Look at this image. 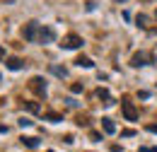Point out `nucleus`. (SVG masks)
I'll return each mask as SVG.
<instances>
[{"label": "nucleus", "instance_id": "nucleus-9", "mask_svg": "<svg viewBox=\"0 0 157 152\" xmlns=\"http://www.w3.org/2000/svg\"><path fill=\"white\" fill-rule=\"evenodd\" d=\"M22 145H27V147H39V138H22Z\"/></svg>", "mask_w": 157, "mask_h": 152}, {"label": "nucleus", "instance_id": "nucleus-1", "mask_svg": "<svg viewBox=\"0 0 157 152\" xmlns=\"http://www.w3.org/2000/svg\"><path fill=\"white\" fill-rule=\"evenodd\" d=\"M39 29H41L39 22H29V24L22 29V36L27 39V41H36V39H39Z\"/></svg>", "mask_w": 157, "mask_h": 152}, {"label": "nucleus", "instance_id": "nucleus-4", "mask_svg": "<svg viewBox=\"0 0 157 152\" xmlns=\"http://www.w3.org/2000/svg\"><path fill=\"white\" fill-rule=\"evenodd\" d=\"M121 106H123V116H126V121H136V118H138V111H136V106H133V101L123 99Z\"/></svg>", "mask_w": 157, "mask_h": 152}, {"label": "nucleus", "instance_id": "nucleus-6", "mask_svg": "<svg viewBox=\"0 0 157 152\" xmlns=\"http://www.w3.org/2000/svg\"><path fill=\"white\" fill-rule=\"evenodd\" d=\"M34 92H39V94H46V82L41 80V77H32V85H29Z\"/></svg>", "mask_w": 157, "mask_h": 152}, {"label": "nucleus", "instance_id": "nucleus-8", "mask_svg": "<svg viewBox=\"0 0 157 152\" xmlns=\"http://www.w3.org/2000/svg\"><path fill=\"white\" fill-rule=\"evenodd\" d=\"M75 63H78L80 68H92V65H94V63H92V58H87V56H80Z\"/></svg>", "mask_w": 157, "mask_h": 152}, {"label": "nucleus", "instance_id": "nucleus-14", "mask_svg": "<svg viewBox=\"0 0 157 152\" xmlns=\"http://www.w3.org/2000/svg\"><path fill=\"white\" fill-rule=\"evenodd\" d=\"M138 152H157V147H140Z\"/></svg>", "mask_w": 157, "mask_h": 152}, {"label": "nucleus", "instance_id": "nucleus-13", "mask_svg": "<svg viewBox=\"0 0 157 152\" xmlns=\"http://www.w3.org/2000/svg\"><path fill=\"white\" fill-rule=\"evenodd\" d=\"M20 126H22V128H27V126H32V121H29V118H20Z\"/></svg>", "mask_w": 157, "mask_h": 152}, {"label": "nucleus", "instance_id": "nucleus-12", "mask_svg": "<svg viewBox=\"0 0 157 152\" xmlns=\"http://www.w3.org/2000/svg\"><path fill=\"white\" fill-rule=\"evenodd\" d=\"M27 109H29V111H39V104H34V101H29V104H27Z\"/></svg>", "mask_w": 157, "mask_h": 152}, {"label": "nucleus", "instance_id": "nucleus-11", "mask_svg": "<svg viewBox=\"0 0 157 152\" xmlns=\"http://www.w3.org/2000/svg\"><path fill=\"white\" fill-rule=\"evenodd\" d=\"M51 70H53V73H56V75H58V77H65V68H56V65H53Z\"/></svg>", "mask_w": 157, "mask_h": 152}, {"label": "nucleus", "instance_id": "nucleus-5", "mask_svg": "<svg viewBox=\"0 0 157 152\" xmlns=\"http://www.w3.org/2000/svg\"><path fill=\"white\" fill-rule=\"evenodd\" d=\"M147 63H152V56H147V53H136V56L131 58V65H133V68L147 65Z\"/></svg>", "mask_w": 157, "mask_h": 152}, {"label": "nucleus", "instance_id": "nucleus-15", "mask_svg": "<svg viewBox=\"0 0 157 152\" xmlns=\"http://www.w3.org/2000/svg\"><path fill=\"white\" fill-rule=\"evenodd\" d=\"M147 131H150V133H157V126H147Z\"/></svg>", "mask_w": 157, "mask_h": 152}, {"label": "nucleus", "instance_id": "nucleus-16", "mask_svg": "<svg viewBox=\"0 0 157 152\" xmlns=\"http://www.w3.org/2000/svg\"><path fill=\"white\" fill-rule=\"evenodd\" d=\"M116 2H123V0H116Z\"/></svg>", "mask_w": 157, "mask_h": 152}, {"label": "nucleus", "instance_id": "nucleus-2", "mask_svg": "<svg viewBox=\"0 0 157 152\" xmlns=\"http://www.w3.org/2000/svg\"><path fill=\"white\" fill-rule=\"evenodd\" d=\"M56 39V29H51V27H44L41 24V29H39V44H48V41H53Z\"/></svg>", "mask_w": 157, "mask_h": 152}, {"label": "nucleus", "instance_id": "nucleus-7", "mask_svg": "<svg viewBox=\"0 0 157 152\" xmlns=\"http://www.w3.org/2000/svg\"><path fill=\"white\" fill-rule=\"evenodd\" d=\"M101 128H104V133H116V126H114V121L111 118H101Z\"/></svg>", "mask_w": 157, "mask_h": 152}, {"label": "nucleus", "instance_id": "nucleus-10", "mask_svg": "<svg viewBox=\"0 0 157 152\" xmlns=\"http://www.w3.org/2000/svg\"><path fill=\"white\" fill-rule=\"evenodd\" d=\"M7 68H10V70H20L22 60H20V58H10V60H7Z\"/></svg>", "mask_w": 157, "mask_h": 152}, {"label": "nucleus", "instance_id": "nucleus-3", "mask_svg": "<svg viewBox=\"0 0 157 152\" xmlns=\"http://www.w3.org/2000/svg\"><path fill=\"white\" fill-rule=\"evenodd\" d=\"M63 48H80L82 46V36L78 34H68V36H63V44H60Z\"/></svg>", "mask_w": 157, "mask_h": 152}, {"label": "nucleus", "instance_id": "nucleus-17", "mask_svg": "<svg viewBox=\"0 0 157 152\" xmlns=\"http://www.w3.org/2000/svg\"><path fill=\"white\" fill-rule=\"evenodd\" d=\"M48 152H53V150H48Z\"/></svg>", "mask_w": 157, "mask_h": 152}]
</instances>
